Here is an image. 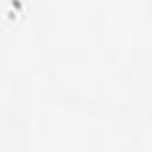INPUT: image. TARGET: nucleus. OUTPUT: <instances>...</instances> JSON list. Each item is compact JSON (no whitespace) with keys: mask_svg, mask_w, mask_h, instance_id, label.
I'll return each instance as SVG.
<instances>
[]
</instances>
